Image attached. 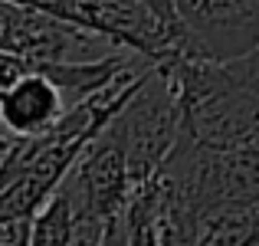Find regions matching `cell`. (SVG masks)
<instances>
[{
	"mask_svg": "<svg viewBox=\"0 0 259 246\" xmlns=\"http://www.w3.org/2000/svg\"><path fill=\"white\" fill-rule=\"evenodd\" d=\"M102 39L99 33L63 20L30 4L4 0L0 4V46L26 59H82L85 50Z\"/></svg>",
	"mask_w": 259,
	"mask_h": 246,
	"instance_id": "cell-3",
	"label": "cell"
},
{
	"mask_svg": "<svg viewBox=\"0 0 259 246\" xmlns=\"http://www.w3.org/2000/svg\"><path fill=\"white\" fill-rule=\"evenodd\" d=\"M0 246H33V217H0Z\"/></svg>",
	"mask_w": 259,
	"mask_h": 246,
	"instance_id": "cell-6",
	"label": "cell"
},
{
	"mask_svg": "<svg viewBox=\"0 0 259 246\" xmlns=\"http://www.w3.org/2000/svg\"><path fill=\"white\" fill-rule=\"evenodd\" d=\"M39 10H50L63 20L99 33L112 46L141 53L151 63H161L174 53V33L154 17L145 0H17Z\"/></svg>",
	"mask_w": 259,
	"mask_h": 246,
	"instance_id": "cell-2",
	"label": "cell"
},
{
	"mask_svg": "<svg viewBox=\"0 0 259 246\" xmlns=\"http://www.w3.org/2000/svg\"><path fill=\"white\" fill-rule=\"evenodd\" d=\"M148 7L154 10V17L161 20V23L167 26V30L174 33V46L177 39H181V20H177V0H145Z\"/></svg>",
	"mask_w": 259,
	"mask_h": 246,
	"instance_id": "cell-7",
	"label": "cell"
},
{
	"mask_svg": "<svg viewBox=\"0 0 259 246\" xmlns=\"http://www.w3.org/2000/svg\"><path fill=\"white\" fill-rule=\"evenodd\" d=\"M105 128L125 148L132 181L138 190L164 168V161L171 158V151L184 135V105L174 79L151 63L141 72L132 99L121 105V112Z\"/></svg>",
	"mask_w": 259,
	"mask_h": 246,
	"instance_id": "cell-1",
	"label": "cell"
},
{
	"mask_svg": "<svg viewBox=\"0 0 259 246\" xmlns=\"http://www.w3.org/2000/svg\"><path fill=\"white\" fill-rule=\"evenodd\" d=\"M66 95L43 72H20L0 86V118L13 135H43L66 115Z\"/></svg>",
	"mask_w": 259,
	"mask_h": 246,
	"instance_id": "cell-4",
	"label": "cell"
},
{
	"mask_svg": "<svg viewBox=\"0 0 259 246\" xmlns=\"http://www.w3.org/2000/svg\"><path fill=\"white\" fill-rule=\"evenodd\" d=\"M200 246H259V203L223 200L203 207Z\"/></svg>",
	"mask_w": 259,
	"mask_h": 246,
	"instance_id": "cell-5",
	"label": "cell"
}]
</instances>
